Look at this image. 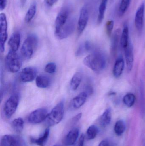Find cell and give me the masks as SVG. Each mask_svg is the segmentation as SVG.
<instances>
[{"mask_svg": "<svg viewBox=\"0 0 145 146\" xmlns=\"http://www.w3.org/2000/svg\"><path fill=\"white\" fill-rule=\"evenodd\" d=\"M84 65L95 72H101L106 66L104 56L99 53H93L86 56L83 60Z\"/></svg>", "mask_w": 145, "mask_h": 146, "instance_id": "cell-1", "label": "cell"}, {"mask_svg": "<svg viewBox=\"0 0 145 146\" xmlns=\"http://www.w3.org/2000/svg\"><path fill=\"white\" fill-rule=\"evenodd\" d=\"M64 113V107L63 101L57 104L48 113L45 120V123L48 127H53L58 124L63 119Z\"/></svg>", "mask_w": 145, "mask_h": 146, "instance_id": "cell-2", "label": "cell"}, {"mask_svg": "<svg viewBox=\"0 0 145 146\" xmlns=\"http://www.w3.org/2000/svg\"><path fill=\"white\" fill-rule=\"evenodd\" d=\"M38 44V38L34 34L29 35L23 43L21 54L26 59H30L33 55Z\"/></svg>", "mask_w": 145, "mask_h": 146, "instance_id": "cell-3", "label": "cell"}, {"mask_svg": "<svg viewBox=\"0 0 145 146\" xmlns=\"http://www.w3.org/2000/svg\"><path fill=\"white\" fill-rule=\"evenodd\" d=\"M5 64L9 72L16 73L19 71L22 66V60L16 52L10 50L5 58Z\"/></svg>", "mask_w": 145, "mask_h": 146, "instance_id": "cell-4", "label": "cell"}, {"mask_svg": "<svg viewBox=\"0 0 145 146\" xmlns=\"http://www.w3.org/2000/svg\"><path fill=\"white\" fill-rule=\"evenodd\" d=\"M20 101L18 94H14L5 102L3 106V112L7 118H9L15 113Z\"/></svg>", "mask_w": 145, "mask_h": 146, "instance_id": "cell-5", "label": "cell"}, {"mask_svg": "<svg viewBox=\"0 0 145 146\" xmlns=\"http://www.w3.org/2000/svg\"><path fill=\"white\" fill-rule=\"evenodd\" d=\"M0 50L3 53L5 50V44L7 38V21L6 15L1 13L0 15Z\"/></svg>", "mask_w": 145, "mask_h": 146, "instance_id": "cell-6", "label": "cell"}, {"mask_svg": "<svg viewBox=\"0 0 145 146\" xmlns=\"http://www.w3.org/2000/svg\"><path fill=\"white\" fill-rule=\"evenodd\" d=\"M47 110L45 108H39L32 111L28 117V121L31 124H38L44 121L47 116Z\"/></svg>", "mask_w": 145, "mask_h": 146, "instance_id": "cell-7", "label": "cell"}, {"mask_svg": "<svg viewBox=\"0 0 145 146\" xmlns=\"http://www.w3.org/2000/svg\"><path fill=\"white\" fill-rule=\"evenodd\" d=\"M75 24L74 20H70L55 35L59 39H64L72 34L75 30Z\"/></svg>", "mask_w": 145, "mask_h": 146, "instance_id": "cell-8", "label": "cell"}, {"mask_svg": "<svg viewBox=\"0 0 145 146\" xmlns=\"http://www.w3.org/2000/svg\"><path fill=\"white\" fill-rule=\"evenodd\" d=\"M69 10L66 8L63 9L57 15L55 22V34L58 33L68 21Z\"/></svg>", "mask_w": 145, "mask_h": 146, "instance_id": "cell-9", "label": "cell"}, {"mask_svg": "<svg viewBox=\"0 0 145 146\" xmlns=\"http://www.w3.org/2000/svg\"><path fill=\"white\" fill-rule=\"evenodd\" d=\"M89 20V13L86 7H83L80 11V15L77 24V33L81 35L85 30Z\"/></svg>", "mask_w": 145, "mask_h": 146, "instance_id": "cell-10", "label": "cell"}, {"mask_svg": "<svg viewBox=\"0 0 145 146\" xmlns=\"http://www.w3.org/2000/svg\"><path fill=\"white\" fill-rule=\"evenodd\" d=\"M36 74V69L34 68H25L21 70L20 74V80L23 82H30L35 80Z\"/></svg>", "mask_w": 145, "mask_h": 146, "instance_id": "cell-11", "label": "cell"}, {"mask_svg": "<svg viewBox=\"0 0 145 146\" xmlns=\"http://www.w3.org/2000/svg\"><path fill=\"white\" fill-rule=\"evenodd\" d=\"M23 141L20 137L6 135L1 140V146H23Z\"/></svg>", "mask_w": 145, "mask_h": 146, "instance_id": "cell-12", "label": "cell"}, {"mask_svg": "<svg viewBox=\"0 0 145 146\" xmlns=\"http://www.w3.org/2000/svg\"><path fill=\"white\" fill-rule=\"evenodd\" d=\"M145 5L142 3L137 9L135 19V27L139 31L143 30L144 26V16Z\"/></svg>", "mask_w": 145, "mask_h": 146, "instance_id": "cell-13", "label": "cell"}, {"mask_svg": "<svg viewBox=\"0 0 145 146\" xmlns=\"http://www.w3.org/2000/svg\"><path fill=\"white\" fill-rule=\"evenodd\" d=\"M124 51L127 69L129 72H130L133 69L134 64L133 51L132 44L129 43L128 47L124 49Z\"/></svg>", "mask_w": 145, "mask_h": 146, "instance_id": "cell-14", "label": "cell"}, {"mask_svg": "<svg viewBox=\"0 0 145 146\" xmlns=\"http://www.w3.org/2000/svg\"><path fill=\"white\" fill-rule=\"evenodd\" d=\"M79 132V129L77 128H74L70 130L65 138V144L69 146L74 145L78 139Z\"/></svg>", "mask_w": 145, "mask_h": 146, "instance_id": "cell-15", "label": "cell"}, {"mask_svg": "<svg viewBox=\"0 0 145 146\" xmlns=\"http://www.w3.org/2000/svg\"><path fill=\"white\" fill-rule=\"evenodd\" d=\"M87 98V94L85 92H82L76 96L71 101L72 106L74 109H78L82 106Z\"/></svg>", "mask_w": 145, "mask_h": 146, "instance_id": "cell-16", "label": "cell"}, {"mask_svg": "<svg viewBox=\"0 0 145 146\" xmlns=\"http://www.w3.org/2000/svg\"><path fill=\"white\" fill-rule=\"evenodd\" d=\"M20 41L19 33L16 32L13 33L8 41V45L11 50L16 51L18 49Z\"/></svg>", "mask_w": 145, "mask_h": 146, "instance_id": "cell-17", "label": "cell"}, {"mask_svg": "<svg viewBox=\"0 0 145 146\" xmlns=\"http://www.w3.org/2000/svg\"><path fill=\"white\" fill-rule=\"evenodd\" d=\"M49 127H47L44 131L43 134L38 139L31 138L30 141L32 144H35L38 146H45L47 144V141L49 137Z\"/></svg>", "mask_w": 145, "mask_h": 146, "instance_id": "cell-18", "label": "cell"}, {"mask_svg": "<svg viewBox=\"0 0 145 146\" xmlns=\"http://www.w3.org/2000/svg\"><path fill=\"white\" fill-rule=\"evenodd\" d=\"M124 67V60L122 57H120L116 61L113 69V74L116 78L121 75Z\"/></svg>", "mask_w": 145, "mask_h": 146, "instance_id": "cell-19", "label": "cell"}, {"mask_svg": "<svg viewBox=\"0 0 145 146\" xmlns=\"http://www.w3.org/2000/svg\"><path fill=\"white\" fill-rule=\"evenodd\" d=\"M121 31L120 29H117L115 31L112 35L111 42V51L112 54H115L117 50L119 41L121 40Z\"/></svg>", "mask_w": 145, "mask_h": 146, "instance_id": "cell-20", "label": "cell"}, {"mask_svg": "<svg viewBox=\"0 0 145 146\" xmlns=\"http://www.w3.org/2000/svg\"><path fill=\"white\" fill-rule=\"evenodd\" d=\"M129 29L127 25L124 26L123 30L121 35L120 43L123 49H125L128 47L129 44Z\"/></svg>", "mask_w": 145, "mask_h": 146, "instance_id": "cell-21", "label": "cell"}, {"mask_svg": "<svg viewBox=\"0 0 145 146\" xmlns=\"http://www.w3.org/2000/svg\"><path fill=\"white\" fill-rule=\"evenodd\" d=\"M112 119L111 110L110 109H106L100 118V124L101 127L105 128L110 123Z\"/></svg>", "mask_w": 145, "mask_h": 146, "instance_id": "cell-22", "label": "cell"}, {"mask_svg": "<svg viewBox=\"0 0 145 146\" xmlns=\"http://www.w3.org/2000/svg\"><path fill=\"white\" fill-rule=\"evenodd\" d=\"M36 84L38 88H46L50 85V79L46 76H38L36 78Z\"/></svg>", "mask_w": 145, "mask_h": 146, "instance_id": "cell-23", "label": "cell"}, {"mask_svg": "<svg viewBox=\"0 0 145 146\" xmlns=\"http://www.w3.org/2000/svg\"><path fill=\"white\" fill-rule=\"evenodd\" d=\"M82 80V74L81 73L78 72L74 75L71 80V88L73 91H76L79 87Z\"/></svg>", "mask_w": 145, "mask_h": 146, "instance_id": "cell-24", "label": "cell"}, {"mask_svg": "<svg viewBox=\"0 0 145 146\" xmlns=\"http://www.w3.org/2000/svg\"><path fill=\"white\" fill-rule=\"evenodd\" d=\"M37 6L35 3H33L30 6L26 12L25 17V21L26 23H30L35 17L36 13Z\"/></svg>", "mask_w": 145, "mask_h": 146, "instance_id": "cell-25", "label": "cell"}, {"mask_svg": "<svg viewBox=\"0 0 145 146\" xmlns=\"http://www.w3.org/2000/svg\"><path fill=\"white\" fill-rule=\"evenodd\" d=\"M24 125V120L20 117L14 119L12 123V127L13 129L18 133H20L23 131Z\"/></svg>", "mask_w": 145, "mask_h": 146, "instance_id": "cell-26", "label": "cell"}, {"mask_svg": "<svg viewBox=\"0 0 145 146\" xmlns=\"http://www.w3.org/2000/svg\"><path fill=\"white\" fill-rule=\"evenodd\" d=\"M108 0H102L101 3L99 7L98 15V23L101 24L104 18L105 13L106 10V5H107Z\"/></svg>", "mask_w": 145, "mask_h": 146, "instance_id": "cell-27", "label": "cell"}, {"mask_svg": "<svg viewBox=\"0 0 145 146\" xmlns=\"http://www.w3.org/2000/svg\"><path fill=\"white\" fill-rule=\"evenodd\" d=\"M126 125L125 123L122 120H119L116 123L114 127V131L117 135H122L125 132Z\"/></svg>", "mask_w": 145, "mask_h": 146, "instance_id": "cell-28", "label": "cell"}, {"mask_svg": "<svg viewBox=\"0 0 145 146\" xmlns=\"http://www.w3.org/2000/svg\"><path fill=\"white\" fill-rule=\"evenodd\" d=\"M135 97L133 93H128L123 97V104L128 107H131L134 104Z\"/></svg>", "mask_w": 145, "mask_h": 146, "instance_id": "cell-29", "label": "cell"}, {"mask_svg": "<svg viewBox=\"0 0 145 146\" xmlns=\"http://www.w3.org/2000/svg\"><path fill=\"white\" fill-rule=\"evenodd\" d=\"M98 133V129L96 126L92 125L88 129L87 131V139L89 140L94 139Z\"/></svg>", "mask_w": 145, "mask_h": 146, "instance_id": "cell-30", "label": "cell"}, {"mask_svg": "<svg viewBox=\"0 0 145 146\" xmlns=\"http://www.w3.org/2000/svg\"><path fill=\"white\" fill-rule=\"evenodd\" d=\"M131 0H122L119 6L118 13L120 16H122L125 14L130 5Z\"/></svg>", "mask_w": 145, "mask_h": 146, "instance_id": "cell-31", "label": "cell"}, {"mask_svg": "<svg viewBox=\"0 0 145 146\" xmlns=\"http://www.w3.org/2000/svg\"><path fill=\"white\" fill-rule=\"evenodd\" d=\"M46 72L49 74H52L55 72L56 71V65L54 62H49L48 63L44 68Z\"/></svg>", "mask_w": 145, "mask_h": 146, "instance_id": "cell-32", "label": "cell"}, {"mask_svg": "<svg viewBox=\"0 0 145 146\" xmlns=\"http://www.w3.org/2000/svg\"><path fill=\"white\" fill-rule=\"evenodd\" d=\"M114 22L112 20H108L106 24V34L110 37L113 31L114 27Z\"/></svg>", "mask_w": 145, "mask_h": 146, "instance_id": "cell-33", "label": "cell"}, {"mask_svg": "<svg viewBox=\"0 0 145 146\" xmlns=\"http://www.w3.org/2000/svg\"><path fill=\"white\" fill-rule=\"evenodd\" d=\"M82 115V113H79V114H77V115H76L72 119V123H77L81 119Z\"/></svg>", "mask_w": 145, "mask_h": 146, "instance_id": "cell-34", "label": "cell"}, {"mask_svg": "<svg viewBox=\"0 0 145 146\" xmlns=\"http://www.w3.org/2000/svg\"><path fill=\"white\" fill-rule=\"evenodd\" d=\"M58 0H45V3L47 6L52 7Z\"/></svg>", "mask_w": 145, "mask_h": 146, "instance_id": "cell-35", "label": "cell"}, {"mask_svg": "<svg viewBox=\"0 0 145 146\" xmlns=\"http://www.w3.org/2000/svg\"><path fill=\"white\" fill-rule=\"evenodd\" d=\"M84 141H85V135L82 134L79 138L78 146H83L84 145Z\"/></svg>", "mask_w": 145, "mask_h": 146, "instance_id": "cell-36", "label": "cell"}, {"mask_svg": "<svg viewBox=\"0 0 145 146\" xmlns=\"http://www.w3.org/2000/svg\"><path fill=\"white\" fill-rule=\"evenodd\" d=\"M7 0H0V9L3 10L7 6Z\"/></svg>", "mask_w": 145, "mask_h": 146, "instance_id": "cell-37", "label": "cell"}, {"mask_svg": "<svg viewBox=\"0 0 145 146\" xmlns=\"http://www.w3.org/2000/svg\"><path fill=\"white\" fill-rule=\"evenodd\" d=\"M98 146H109V142L106 140H104L100 142Z\"/></svg>", "mask_w": 145, "mask_h": 146, "instance_id": "cell-38", "label": "cell"}, {"mask_svg": "<svg viewBox=\"0 0 145 146\" xmlns=\"http://www.w3.org/2000/svg\"><path fill=\"white\" fill-rule=\"evenodd\" d=\"M27 0H20V5L21 7H24Z\"/></svg>", "mask_w": 145, "mask_h": 146, "instance_id": "cell-39", "label": "cell"}, {"mask_svg": "<svg viewBox=\"0 0 145 146\" xmlns=\"http://www.w3.org/2000/svg\"><path fill=\"white\" fill-rule=\"evenodd\" d=\"M53 146H60V145H54Z\"/></svg>", "mask_w": 145, "mask_h": 146, "instance_id": "cell-40", "label": "cell"}]
</instances>
